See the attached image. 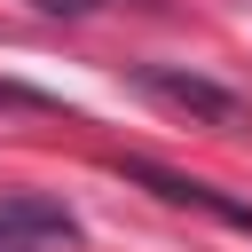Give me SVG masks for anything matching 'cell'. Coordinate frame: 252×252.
Listing matches in <instances>:
<instances>
[{
  "label": "cell",
  "mask_w": 252,
  "mask_h": 252,
  "mask_svg": "<svg viewBox=\"0 0 252 252\" xmlns=\"http://www.w3.org/2000/svg\"><path fill=\"white\" fill-rule=\"evenodd\" d=\"M118 173H126V181H142V189H158L165 205H197V213H213V220H228V228H244V236H252V205L220 197V189H213V181H197V173H173V165H150V158H118Z\"/></svg>",
  "instance_id": "obj_1"
},
{
  "label": "cell",
  "mask_w": 252,
  "mask_h": 252,
  "mask_svg": "<svg viewBox=\"0 0 252 252\" xmlns=\"http://www.w3.org/2000/svg\"><path fill=\"white\" fill-rule=\"evenodd\" d=\"M134 79H142V94H158V102H173V110H197L205 126H244V102H236L228 87L197 79V71H165V63H142Z\"/></svg>",
  "instance_id": "obj_2"
},
{
  "label": "cell",
  "mask_w": 252,
  "mask_h": 252,
  "mask_svg": "<svg viewBox=\"0 0 252 252\" xmlns=\"http://www.w3.org/2000/svg\"><path fill=\"white\" fill-rule=\"evenodd\" d=\"M79 244V220L55 197H0V252H55Z\"/></svg>",
  "instance_id": "obj_3"
}]
</instances>
